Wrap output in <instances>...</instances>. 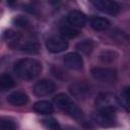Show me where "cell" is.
Masks as SVG:
<instances>
[{
  "label": "cell",
  "instance_id": "cell-8",
  "mask_svg": "<svg viewBox=\"0 0 130 130\" xmlns=\"http://www.w3.org/2000/svg\"><path fill=\"white\" fill-rule=\"evenodd\" d=\"M71 94L78 99V100H85L88 98V95H90L91 92V88L89 86V84H87L86 82L83 81H79L76 83H73L70 88H69Z\"/></svg>",
  "mask_w": 130,
  "mask_h": 130
},
{
  "label": "cell",
  "instance_id": "cell-6",
  "mask_svg": "<svg viewBox=\"0 0 130 130\" xmlns=\"http://www.w3.org/2000/svg\"><path fill=\"white\" fill-rule=\"evenodd\" d=\"M46 47L51 53H61L68 48V42L59 36H52L46 41Z\"/></svg>",
  "mask_w": 130,
  "mask_h": 130
},
{
  "label": "cell",
  "instance_id": "cell-12",
  "mask_svg": "<svg viewBox=\"0 0 130 130\" xmlns=\"http://www.w3.org/2000/svg\"><path fill=\"white\" fill-rule=\"evenodd\" d=\"M14 47L19 48L21 51H23L25 53H28V54H36L40 50L39 44L35 41H26L24 43H20V40H18L16 42V44L14 45Z\"/></svg>",
  "mask_w": 130,
  "mask_h": 130
},
{
  "label": "cell",
  "instance_id": "cell-23",
  "mask_svg": "<svg viewBox=\"0 0 130 130\" xmlns=\"http://www.w3.org/2000/svg\"><path fill=\"white\" fill-rule=\"evenodd\" d=\"M14 23H15V25H17V26L24 27V26H26V24H27V19L24 18V17L18 16L17 18L14 19Z\"/></svg>",
  "mask_w": 130,
  "mask_h": 130
},
{
  "label": "cell",
  "instance_id": "cell-7",
  "mask_svg": "<svg viewBox=\"0 0 130 130\" xmlns=\"http://www.w3.org/2000/svg\"><path fill=\"white\" fill-rule=\"evenodd\" d=\"M92 5L103 13L107 14H112L115 15L120 11V6L118 5L117 2L115 1H110V0H96L91 2Z\"/></svg>",
  "mask_w": 130,
  "mask_h": 130
},
{
  "label": "cell",
  "instance_id": "cell-16",
  "mask_svg": "<svg viewBox=\"0 0 130 130\" xmlns=\"http://www.w3.org/2000/svg\"><path fill=\"white\" fill-rule=\"evenodd\" d=\"M90 25L94 30H105L109 28L110 26V21L107 18L104 17H92L90 20Z\"/></svg>",
  "mask_w": 130,
  "mask_h": 130
},
{
  "label": "cell",
  "instance_id": "cell-18",
  "mask_svg": "<svg viewBox=\"0 0 130 130\" xmlns=\"http://www.w3.org/2000/svg\"><path fill=\"white\" fill-rule=\"evenodd\" d=\"M93 46H94V44L91 40H85V41H82V42L78 43L76 45V49L79 52L87 55V54L91 53V51L93 50Z\"/></svg>",
  "mask_w": 130,
  "mask_h": 130
},
{
  "label": "cell",
  "instance_id": "cell-13",
  "mask_svg": "<svg viewBox=\"0 0 130 130\" xmlns=\"http://www.w3.org/2000/svg\"><path fill=\"white\" fill-rule=\"evenodd\" d=\"M7 101L13 106H23L28 102V96L22 91H14L8 95Z\"/></svg>",
  "mask_w": 130,
  "mask_h": 130
},
{
  "label": "cell",
  "instance_id": "cell-5",
  "mask_svg": "<svg viewBox=\"0 0 130 130\" xmlns=\"http://www.w3.org/2000/svg\"><path fill=\"white\" fill-rule=\"evenodd\" d=\"M91 76L101 82H113L117 79V72L113 68L94 67L91 69Z\"/></svg>",
  "mask_w": 130,
  "mask_h": 130
},
{
  "label": "cell",
  "instance_id": "cell-19",
  "mask_svg": "<svg viewBox=\"0 0 130 130\" xmlns=\"http://www.w3.org/2000/svg\"><path fill=\"white\" fill-rule=\"evenodd\" d=\"M0 129L1 130H16V124L14 120L7 117H2L0 120Z\"/></svg>",
  "mask_w": 130,
  "mask_h": 130
},
{
  "label": "cell",
  "instance_id": "cell-22",
  "mask_svg": "<svg viewBox=\"0 0 130 130\" xmlns=\"http://www.w3.org/2000/svg\"><path fill=\"white\" fill-rule=\"evenodd\" d=\"M115 53L114 52H105L102 56H101V59L104 61V62H112V61H114L115 59H116V57H115Z\"/></svg>",
  "mask_w": 130,
  "mask_h": 130
},
{
  "label": "cell",
  "instance_id": "cell-1",
  "mask_svg": "<svg viewBox=\"0 0 130 130\" xmlns=\"http://www.w3.org/2000/svg\"><path fill=\"white\" fill-rule=\"evenodd\" d=\"M43 66L41 62L32 58H24L18 60L13 67L14 73L23 80H32L42 72Z\"/></svg>",
  "mask_w": 130,
  "mask_h": 130
},
{
  "label": "cell",
  "instance_id": "cell-21",
  "mask_svg": "<svg viewBox=\"0 0 130 130\" xmlns=\"http://www.w3.org/2000/svg\"><path fill=\"white\" fill-rule=\"evenodd\" d=\"M43 125L49 129V130H61V126L60 124L58 123V121L52 117H49V118H46L42 121Z\"/></svg>",
  "mask_w": 130,
  "mask_h": 130
},
{
  "label": "cell",
  "instance_id": "cell-17",
  "mask_svg": "<svg viewBox=\"0 0 130 130\" xmlns=\"http://www.w3.org/2000/svg\"><path fill=\"white\" fill-rule=\"evenodd\" d=\"M15 85V82L13 80V78L9 75V74H2L0 76V88L2 90H7L12 88Z\"/></svg>",
  "mask_w": 130,
  "mask_h": 130
},
{
  "label": "cell",
  "instance_id": "cell-11",
  "mask_svg": "<svg viewBox=\"0 0 130 130\" xmlns=\"http://www.w3.org/2000/svg\"><path fill=\"white\" fill-rule=\"evenodd\" d=\"M67 22L76 28L82 27L86 23V16L78 10H73L67 15Z\"/></svg>",
  "mask_w": 130,
  "mask_h": 130
},
{
  "label": "cell",
  "instance_id": "cell-4",
  "mask_svg": "<svg viewBox=\"0 0 130 130\" xmlns=\"http://www.w3.org/2000/svg\"><path fill=\"white\" fill-rule=\"evenodd\" d=\"M92 119L99 126L104 128L113 127L116 125L117 122L115 112L104 111V110H98L96 112H94V114L92 115Z\"/></svg>",
  "mask_w": 130,
  "mask_h": 130
},
{
  "label": "cell",
  "instance_id": "cell-2",
  "mask_svg": "<svg viewBox=\"0 0 130 130\" xmlns=\"http://www.w3.org/2000/svg\"><path fill=\"white\" fill-rule=\"evenodd\" d=\"M54 104L63 112L76 120L83 119V113L79 107L65 93H59L54 98Z\"/></svg>",
  "mask_w": 130,
  "mask_h": 130
},
{
  "label": "cell",
  "instance_id": "cell-3",
  "mask_svg": "<svg viewBox=\"0 0 130 130\" xmlns=\"http://www.w3.org/2000/svg\"><path fill=\"white\" fill-rule=\"evenodd\" d=\"M95 106L98 110L116 112L121 106V101L114 93L102 92L95 99Z\"/></svg>",
  "mask_w": 130,
  "mask_h": 130
},
{
  "label": "cell",
  "instance_id": "cell-9",
  "mask_svg": "<svg viewBox=\"0 0 130 130\" xmlns=\"http://www.w3.org/2000/svg\"><path fill=\"white\" fill-rule=\"evenodd\" d=\"M56 85L53 81L48 79H43L38 81L34 86V93L38 96H46L54 92Z\"/></svg>",
  "mask_w": 130,
  "mask_h": 130
},
{
  "label": "cell",
  "instance_id": "cell-14",
  "mask_svg": "<svg viewBox=\"0 0 130 130\" xmlns=\"http://www.w3.org/2000/svg\"><path fill=\"white\" fill-rule=\"evenodd\" d=\"M34 111L39 114H51L54 111L53 105L48 101H39L32 106Z\"/></svg>",
  "mask_w": 130,
  "mask_h": 130
},
{
  "label": "cell",
  "instance_id": "cell-20",
  "mask_svg": "<svg viewBox=\"0 0 130 130\" xmlns=\"http://www.w3.org/2000/svg\"><path fill=\"white\" fill-rule=\"evenodd\" d=\"M121 105L130 113V86L125 87L121 93Z\"/></svg>",
  "mask_w": 130,
  "mask_h": 130
},
{
  "label": "cell",
  "instance_id": "cell-15",
  "mask_svg": "<svg viewBox=\"0 0 130 130\" xmlns=\"http://www.w3.org/2000/svg\"><path fill=\"white\" fill-rule=\"evenodd\" d=\"M60 32L63 37L65 38H68V39H72V38H75L79 35V30L78 28L72 26L71 24H69L68 22L66 23H63L60 25Z\"/></svg>",
  "mask_w": 130,
  "mask_h": 130
},
{
  "label": "cell",
  "instance_id": "cell-10",
  "mask_svg": "<svg viewBox=\"0 0 130 130\" xmlns=\"http://www.w3.org/2000/svg\"><path fill=\"white\" fill-rule=\"evenodd\" d=\"M64 64L66 67L73 69V70H78L82 68L83 66V60L82 57L75 52L68 53L64 56Z\"/></svg>",
  "mask_w": 130,
  "mask_h": 130
}]
</instances>
